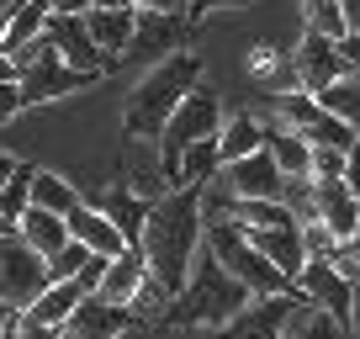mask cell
I'll use <instances>...</instances> for the list:
<instances>
[{
    "instance_id": "6da1fadb",
    "label": "cell",
    "mask_w": 360,
    "mask_h": 339,
    "mask_svg": "<svg viewBox=\"0 0 360 339\" xmlns=\"http://www.w3.org/2000/svg\"><path fill=\"white\" fill-rule=\"evenodd\" d=\"M138 249H143L148 281L165 297H175L196 260V249H202V186H175L159 202H148Z\"/></svg>"
},
{
    "instance_id": "7a4b0ae2",
    "label": "cell",
    "mask_w": 360,
    "mask_h": 339,
    "mask_svg": "<svg viewBox=\"0 0 360 339\" xmlns=\"http://www.w3.org/2000/svg\"><path fill=\"white\" fill-rule=\"evenodd\" d=\"M244 302H249L244 286H238L207 249H196V260H191V271H186V281H180V292L165 302V324H175V328H217Z\"/></svg>"
},
{
    "instance_id": "3957f363",
    "label": "cell",
    "mask_w": 360,
    "mask_h": 339,
    "mask_svg": "<svg viewBox=\"0 0 360 339\" xmlns=\"http://www.w3.org/2000/svg\"><path fill=\"white\" fill-rule=\"evenodd\" d=\"M196 75H202V58H196V53H169L165 64L148 69V75L133 85V96H127V112H122L127 138L154 143V138L165 133L169 112L180 106V96L196 91Z\"/></svg>"
},
{
    "instance_id": "277c9868",
    "label": "cell",
    "mask_w": 360,
    "mask_h": 339,
    "mask_svg": "<svg viewBox=\"0 0 360 339\" xmlns=\"http://www.w3.org/2000/svg\"><path fill=\"white\" fill-rule=\"evenodd\" d=\"M202 249L223 265L228 276H233L238 286H244L249 297H281V292H292V281H286V276L276 271V265H270L233 223H202Z\"/></svg>"
},
{
    "instance_id": "5b68a950",
    "label": "cell",
    "mask_w": 360,
    "mask_h": 339,
    "mask_svg": "<svg viewBox=\"0 0 360 339\" xmlns=\"http://www.w3.org/2000/svg\"><path fill=\"white\" fill-rule=\"evenodd\" d=\"M217 127H223V106H217V96H207V91H186V96H180V106L169 112L165 133L154 138V143H159V175H165L169 191H175L180 148L196 143V138H217Z\"/></svg>"
},
{
    "instance_id": "8992f818",
    "label": "cell",
    "mask_w": 360,
    "mask_h": 339,
    "mask_svg": "<svg viewBox=\"0 0 360 339\" xmlns=\"http://www.w3.org/2000/svg\"><path fill=\"white\" fill-rule=\"evenodd\" d=\"M292 292L302 297L307 307H318V313H328L339 328H355V281H345V276L334 271L328 260H302V271H297Z\"/></svg>"
},
{
    "instance_id": "52a82bcc",
    "label": "cell",
    "mask_w": 360,
    "mask_h": 339,
    "mask_svg": "<svg viewBox=\"0 0 360 339\" xmlns=\"http://www.w3.org/2000/svg\"><path fill=\"white\" fill-rule=\"evenodd\" d=\"M43 286H48L43 255H32V249L16 238V228H11V234H0V302L11 307V313H22Z\"/></svg>"
},
{
    "instance_id": "ba28073f",
    "label": "cell",
    "mask_w": 360,
    "mask_h": 339,
    "mask_svg": "<svg viewBox=\"0 0 360 339\" xmlns=\"http://www.w3.org/2000/svg\"><path fill=\"white\" fill-rule=\"evenodd\" d=\"M281 117H286V127H292L307 148H339V154L355 148V127H345L328 112H318V101L307 91H286L281 96Z\"/></svg>"
},
{
    "instance_id": "9c48e42d",
    "label": "cell",
    "mask_w": 360,
    "mask_h": 339,
    "mask_svg": "<svg viewBox=\"0 0 360 339\" xmlns=\"http://www.w3.org/2000/svg\"><path fill=\"white\" fill-rule=\"evenodd\" d=\"M297 307V292H281V297H249L228 324H217V339H281L286 328V313Z\"/></svg>"
},
{
    "instance_id": "30bf717a",
    "label": "cell",
    "mask_w": 360,
    "mask_h": 339,
    "mask_svg": "<svg viewBox=\"0 0 360 339\" xmlns=\"http://www.w3.org/2000/svg\"><path fill=\"white\" fill-rule=\"evenodd\" d=\"M292 75H297V85H302L307 96H313V91H323L328 79L355 75V69H349L345 58H339V43H334V37L307 32L302 43H297V53H292Z\"/></svg>"
},
{
    "instance_id": "8fae6325",
    "label": "cell",
    "mask_w": 360,
    "mask_h": 339,
    "mask_svg": "<svg viewBox=\"0 0 360 339\" xmlns=\"http://www.w3.org/2000/svg\"><path fill=\"white\" fill-rule=\"evenodd\" d=\"M281 170H276V159L265 154V148H255V154L233 159V165H223V186L238 196V202H276L281 196Z\"/></svg>"
},
{
    "instance_id": "7c38bea8",
    "label": "cell",
    "mask_w": 360,
    "mask_h": 339,
    "mask_svg": "<svg viewBox=\"0 0 360 339\" xmlns=\"http://www.w3.org/2000/svg\"><path fill=\"white\" fill-rule=\"evenodd\" d=\"M313 223L323 228L334 244L355 238V228H360V202H355V191H349L345 181H313Z\"/></svg>"
},
{
    "instance_id": "4fadbf2b",
    "label": "cell",
    "mask_w": 360,
    "mask_h": 339,
    "mask_svg": "<svg viewBox=\"0 0 360 339\" xmlns=\"http://www.w3.org/2000/svg\"><path fill=\"white\" fill-rule=\"evenodd\" d=\"M133 324H138L133 307H112V302H96V297H79L75 313L58 328V339H122Z\"/></svg>"
},
{
    "instance_id": "5bb4252c",
    "label": "cell",
    "mask_w": 360,
    "mask_h": 339,
    "mask_svg": "<svg viewBox=\"0 0 360 339\" xmlns=\"http://www.w3.org/2000/svg\"><path fill=\"white\" fill-rule=\"evenodd\" d=\"M43 37H48V48H53L69 69H79V75H101V69H106V58L96 53V43H90V32H85L79 16H53V11H48Z\"/></svg>"
},
{
    "instance_id": "9a60e30c",
    "label": "cell",
    "mask_w": 360,
    "mask_h": 339,
    "mask_svg": "<svg viewBox=\"0 0 360 339\" xmlns=\"http://www.w3.org/2000/svg\"><path fill=\"white\" fill-rule=\"evenodd\" d=\"M143 281H148V265H143V249L138 244H127L122 255H112L106 260V271H101V281H96V302H112V307H127L138 292H143Z\"/></svg>"
},
{
    "instance_id": "2e32d148",
    "label": "cell",
    "mask_w": 360,
    "mask_h": 339,
    "mask_svg": "<svg viewBox=\"0 0 360 339\" xmlns=\"http://www.w3.org/2000/svg\"><path fill=\"white\" fill-rule=\"evenodd\" d=\"M238 234L249 238V244L265 255L276 271L286 276V281H297V271H302V260H307V249H302V234H297V223L292 228H238Z\"/></svg>"
},
{
    "instance_id": "e0dca14e",
    "label": "cell",
    "mask_w": 360,
    "mask_h": 339,
    "mask_svg": "<svg viewBox=\"0 0 360 339\" xmlns=\"http://www.w3.org/2000/svg\"><path fill=\"white\" fill-rule=\"evenodd\" d=\"M79 22H85V32H90V43H96L101 58H117V53H127V43H138V11L133 6H122V11H85Z\"/></svg>"
},
{
    "instance_id": "ac0fdd59",
    "label": "cell",
    "mask_w": 360,
    "mask_h": 339,
    "mask_svg": "<svg viewBox=\"0 0 360 339\" xmlns=\"http://www.w3.org/2000/svg\"><path fill=\"white\" fill-rule=\"evenodd\" d=\"M64 228H69V238H75V244H85L90 255H106V260L127 249V244H122V234L112 228V217L96 212V207H75V212L64 217Z\"/></svg>"
},
{
    "instance_id": "d6986e66",
    "label": "cell",
    "mask_w": 360,
    "mask_h": 339,
    "mask_svg": "<svg viewBox=\"0 0 360 339\" xmlns=\"http://www.w3.org/2000/svg\"><path fill=\"white\" fill-rule=\"evenodd\" d=\"M16 238H22L32 255H53L58 244H69V228H64V217L58 212H43V207H27L22 217H16Z\"/></svg>"
},
{
    "instance_id": "ffe728a7",
    "label": "cell",
    "mask_w": 360,
    "mask_h": 339,
    "mask_svg": "<svg viewBox=\"0 0 360 339\" xmlns=\"http://www.w3.org/2000/svg\"><path fill=\"white\" fill-rule=\"evenodd\" d=\"M79 286L75 281H48L43 292L32 297V302L22 307V318H32V324H53V328H64V318L75 313V302H79Z\"/></svg>"
},
{
    "instance_id": "44dd1931",
    "label": "cell",
    "mask_w": 360,
    "mask_h": 339,
    "mask_svg": "<svg viewBox=\"0 0 360 339\" xmlns=\"http://www.w3.org/2000/svg\"><path fill=\"white\" fill-rule=\"evenodd\" d=\"M96 212H106L112 217V228L122 234V244H138V234H143V212H148V202L138 191H127V186H117L112 196H101L96 202Z\"/></svg>"
},
{
    "instance_id": "7402d4cb",
    "label": "cell",
    "mask_w": 360,
    "mask_h": 339,
    "mask_svg": "<svg viewBox=\"0 0 360 339\" xmlns=\"http://www.w3.org/2000/svg\"><path fill=\"white\" fill-rule=\"evenodd\" d=\"M259 148L276 159V170H281V175H307V143L292 133V127L259 122Z\"/></svg>"
},
{
    "instance_id": "603a6c76",
    "label": "cell",
    "mask_w": 360,
    "mask_h": 339,
    "mask_svg": "<svg viewBox=\"0 0 360 339\" xmlns=\"http://www.w3.org/2000/svg\"><path fill=\"white\" fill-rule=\"evenodd\" d=\"M223 170V159H217V138H196V143L180 148L175 159V186H207Z\"/></svg>"
},
{
    "instance_id": "cb8c5ba5",
    "label": "cell",
    "mask_w": 360,
    "mask_h": 339,
    "mask_svg": "<svg viewBox=\"0 0 360 339\" xmlns=\"http://www.w3.org/2000/svg\"><path fill=\"white\" fill-rule=\"evenodd\" d=\"M313 101H318V112H328L334 122H345V127L360 122V85H355V75L328 79L323 91H313Z\"/></svg>"
},
{
    "instance_id": "d4e9b609",
    "label": "cell",
    "mask_w": 360,
    "mask_h": 339,
    "mask_svg": "<svg viewBox=\"0 0 360 339\" xmlns=\"http://www.w3.org/2000/svg\"><path fill=\"white\" fill-rule=\"evenodd\" d=\"M32 207L69 217L75 207H85V202H79V191L64 181V175H53V170H32Z\"/></svg>"
},
{
    "instance_id": "484cf974",
    "label": "cell",
    "mask_w": 360,
    "mask_h": 339,
    "mask_svg": "<svg viewBox=\"0 0 360 339\" xmlns=\"http://www.w3.org/2000/svg\"><path fill=\"white\" fill-rule=\"evenodd\" d=\"M48 22V6L43 0H22L11 16H6V37H0V53H16V48H27L37 32H43Z\"/></svg>"
},
{
    "instance_id": "4316f807",
    "label": "cell",
    "mask_w": 360,
    "mask_h": 339,
    "mask_svg": "<svg viewBox=\"0 0 360 339\" xmlns=\"http://www.w3.org/2000/svg\"><path fill=\"white\" fill-rule=\"evenodd\" d=\"M281 339H345V328H339L328 313H318V307H307L302 297H297V307L286 313Z\"/></svg>"
},
{
    "instance_id": "83f0119b",
    "label": "cell",
    "mask_w": 360,
    "mask_h": 339,
    "mask_svg": "<svg viewBox=\"0 0 360 339\" xmlns=\"http://www.w3.org/2000/svg\"><path fill=\"white\" fill-rule=\"evenodd\" d=\"M255 148H259V117H233V122L217 127V159H223V165L255 154Z\"/></svg>"
},
{
    "instance_id": "f1b7e54d",
    "label": "cell",
    "mask_w": 360,
    "mask_h": 339,
    "mask_svg": "<svg viewBox=\"0 0 360 339\" xmlns=\"http://www.w3.org/2000/svg\"><path fill=\"white\" fill-rule=\"evenodd\" d=\"M32 170H37V165H16L11 181L0 186V217H6L11 228H16V217L32 207Z\"/></svg>"
},
{
    "instance_id": "f546056e",
    "label": "cell",
    "mask_w": 360,
    "mask_h": 339,
    "mask_svg": "<svg viewBox=\"0 0 360 339\" xmlns=\"http://www.w3.org/2000/svg\"><path fill=\"white\" fill-rule=\"evenodd\" d=\"M302 11H307V22H313V32H323V37H349L345 22H339V6H334V0H302Z\"/></svg>"
},
{
    "instance_id": "4dcf8cb0",
    "label": "cell",
    "mask_w": 360,
    "mask_h": 339,
    "mask_svg": "<svg viewBox=\"0 0 360 339\" xmlns=\"http://www.w3.org/2000/svg\"><path fill=\"white\" fill-rule=\"evenodd\" d=\"M101 271H106V255H85V265L75 271V286L90 297V292H96V281H101Z\"/></svg>"
},
{
    "instance_id": "1f68e13d",
    "label": "cell",
    "mask_w": 360,
    "mask_h": 339,
    "mask_svg": "<svg viewBox=\"0 0 360 339\" xmlns=\"http://www.w3.org/2000/svg\"><path fill=\"white\" fill-rule=\"evenodd\" d=\"M11 328H16V339H58L53 324H32V318H22V313L11 318Z\"/></svg>"
},
{
    "instance_id": "d6a6232c",
    "label": "cell",
    "mask_w": 360,
    "mask_h": 339,
    "mask_svg": "<svg viewBox=\"0 0 360 339\" xmlns=\"http://www.w3.org/2000/svg\"><path fill=\"white\" fill-rule=\"evenodd\" d=\"M22 112V96H16V79H0V122H11Z\"/></svg>"
},
{
    "instance_id": "836d02e7",
    "label": "cell",
    "mask_w": 360,
    "mask_h": 339,
    "mask_svg": "<svg viewBox=\"0 0 360 339\" xmlns=\"http://www.w3.org/2000/svg\"><path fill=\"white\" fill-rule=\"evenodd\" d=\"M133 11H143V16H175L180 11V0H127Z\"/></svg>"
},
{
    "instance_id": "e575fe53",
    "label": "cell",
    "mask_w": 360,
    "mask_h": 339,
    "mask_svg": "<svg viewBox=\"0 0 360 339\" xmlns=\"http://www.w3.org/2000/svg\"><path fill=\"white\" fill-rule=\"evenodd\" d=\"M334 6H339V22H345V32L355 37V32H360V0H334Z\"/></svg>"
},
{
    "instance_id": "d590c367",
    "label": "cell",
    "mask_w": 360,
    "mask_h": 339,
    "mask_svg": "<svg viewBox=\"0 0 360 339\" xmlns=\"http://www.w3.org/2000/svg\"><path fill=\"white\" fill-rule=\"evenodd\" d=\"M48 11H53V16H85L90 0H48Z\"/></svg>"
},
{
    "instance_id": "8d00e7d4",
    "label": "cell",
    "mask_w": 360,
    "mask_h": 339,
    "mask_svg": "<svg viewBox=\"0 0 360 339\" xmlns=\"http://www.w3.org/2000/svg\"><path fill=\"white\" fill-rule=\"evenodd\" d=\"M233 11V6H249V0H191V16H207V11Z\"/></svg>"
},
{
    "instance_id": "74e56055",
    "label": "cell",
    "mask_w": 360,
    "mask_h": 339,
    "mask_svg": "<svg viewBox=\"0 0 360 339\" xmlns=\"http://www.w3.org/2000/svg\"><path fill=\"white\" fill-rule=\"evenodd\" d=\"M11 170H16V159H11V154H6V148H0V186L11 181Z\"/></svg>"
},
{
    "instance_id": "f35d334b",
    "label": "cell",
    "mask_w": 360,
    "mask_h": 339,
    "mask_svg": "<svg viewBox=\"0 0 360 339\" xmlns=\"http://www.w3.org/2000/svg\"><path fill=\"white\" fill-rule=\"evenodd\" d=\"M0 79H16V64H11V53H0Z\"/></svg>"
},
{
    "instance_id": "ab89813d",
    "label": "cell",
    "mask_w": 360,
    "mask_h": 339,
    "mask_svg": "<svg viewBox=\"0 0 360 339\" xmlns=\"http://www.w3.org/2000/svg\"><path fill=\"white\" fill-rule=\"evenodd\" d=\"M11 318H16V313H11V307H6V302H0V328H6V324H11Z\"/></svg>"
},
{
    "instance_id": "60d3db41",
    "label": "cell",
    "mask_w": 360,
    "mask_h": 339,
    "mask_svg": "<svg viewBox=\"0 0 360 339\" xmlns=\"http://www.w3.org/2000/svg\"><path fill=\"white\" fill-rule=\"evenodd\" d=\"M0 234H11V223H6V217H0Z\"/></svg>"
},
{
    "instance_id": "b9f144b4",
    "label": "cell",
    "mask_w": 360,
    "mask_h": 339,
    "mask_svg": "<svg viewBox=\"0 0 360 339\" xmlns=\"http://www.w3.org/2000/svg\"><path fill=\"white\" fill-rule=\"evenodd\" d=\"M0 37H6V16H0Z\"/></svg>"
},
{
    "instance_id": "7bdbcfd3",
    "label": "cell",
    "mask_w": 360,
    "mask_h": 339,
    "mask_svg": "<svg viewBox=\"0 0 360 339\" xmlns=\"http://www.w3.org/2000/svg\"><path fill=\"white\" fill-rule=\"evenodd\" d=\"M43 6H48V0H43Z\"/></svg>"
}]
</instances>
